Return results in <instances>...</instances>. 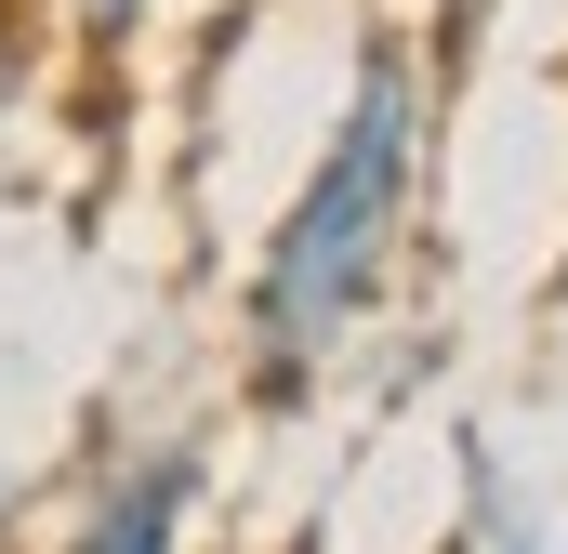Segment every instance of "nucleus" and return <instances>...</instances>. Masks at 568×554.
I'll return each mask as SVG.
<instances>
[{"label":"nucleus","instance_id":"4","mask_svg":"<svg viewBox=\"0 0 568 554\" xmlns=\"http://www.w3.org/2000/svg\"><path fill=\"white\" fill-rule=\"evenodd\" d=\"M145 13H159V0H67L80 53H133V40H145Z\"/></svg>","mask_w":568,"mask_h":554},{"label":"nucleus","instance_id":"5","mask_svg":"<svg viewBox=\"0 0 568 554\" xmlns=\"http://www.w3.org/2000/svg\"><path fill=\"white\" fill-rule=\"evenodd\" d=\"M13 93H27V40L0 27V120H13Z\"/></svg>","mask_w":568,"mask_h":554},{"label":"nucleus","instance_id":"1","mask_svg":"<svg viewBox=\"0 0 568 554\" xmlns=\"http://www.w3.org/2000/svg\"><path fill=\"white\" fill-rule=\"evenodd\" d=\"M424 145H436V66L410 53V27H371L344 66V106L239 290V397L265 422L304 410L384 330V290H397L410 212H424Z\"/></svg>","mask_w":568,"mask_h":554},{"label":"nucleus","instance_id":"3","mask_svg":"<svg viewBox=\"0 0 568 554\" xmlns=\"http://www.w3.org/2000/svg\"><path fill=\"white\" fill-rule=\"evenodd\" d=\"M449 475H463V542L476 554H542V515H529V489H516V462L463 422L449 435Z\"/></svg>","mask_w":568,"mask_h":554},{"label":"nucleus","instance_id":"7","mask_svg":"<svg viewBox=\"0 0 568 554\" xmlns=\"http://www.w3.org/2000/svg\"><path fill=\"white\" fill-rule=\"evenodd\" d=\"M436 554H476V542H436Z\"/></svg>","mask_w":568,"mask_h":554},{"label":"nucleus","instance_id":"6","mask_svg":"<svg viewBox=\"0 0 568 554\" xmlns=\"http://www.w3.org/2000/svg\"><path fill=\"white\" fill-rule=\"evenodd\" d=\"M13 515H27V475L0 462V554H13Z\"/></svg>","mask_w":568,"mask_h":554},{"label":"nucleus","instance_id":"2","mask_svg":"<svg viewBox=\"0 0 568 554\" xmlns=\"http://www.w3.org/2000/svg\"><path fill=\"white\" fill-rule=\"evenodd\" d=\"M199 502H212V435H199V422H159V435H133V449L93 475L80 529L53 554H185Z\"/></svg>","mask_w":568,"mask_h":554}]
</instances>
